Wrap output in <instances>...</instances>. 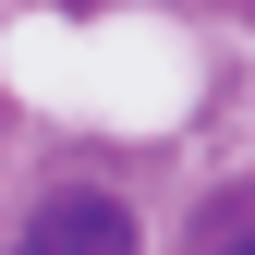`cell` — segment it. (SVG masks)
I'll list each match as a JSON object with an SVG mask.
<instances>
[{"label":"cell","mask_w":255,"mask_h":255,"mask_svg":"<svg viewBox=\"0 0 255 255\" xmlns=\"http://www.w3.org/2000/svg\"><path fill=\"white\" fill-rule=\"evenodd\" d=\"M12 255H146V243H134V219H122L110 195H49L12 231Z\"/></svg>","instance_id":"1"},{"label":"cell","mask_w":255,"mask_h":255,"mask_svg":"<svg viewBox=\"0 0 255 255\" xmlns=\"http://www.w3.org/2000/svg\"><path fill=\"white\" fill-rule=\"evenodd\" d=\"M243 255H255V243H243Z\"/></svg>","instance_id":"2"}]
</instances>
